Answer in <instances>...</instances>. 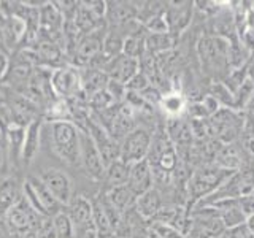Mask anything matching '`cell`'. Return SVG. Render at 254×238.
<instances>
[{"label":"cell","instance_id":"31","mask_svg":"<svg viewBox=\"0 0 254 238\" xmlns=\"http://www.w3.org/2000/svg\"><path fill=\"white\" fill-rule=\"evenodd\" d=\"M226 235H227V238H254V235L246 229L245 224L226 230Z\"/></svg>","mask_w":254,"mask_h":238},{"label":"cell","instance_id":"11","mask_svg":"<svg viewBox=\"0 0 254 238\" xmlns=\"http://www.w3.org/2000/svg\"><path fill=\"white\" fill-rule=\"evenodd\" d=\"M81 167L87 173V177H91L94 181H103L107 167L87 132H81Z\"/></svg>","mask_w":254,"mask_h":238},{"label":"cell","instance_id":"10","mask_svg":"<svg viewBox=\"0 0 254 238\" xmlns=\"http://www.w3.org/2000/svg\"><path fill=\"white\" fill-rule=\"evenodd\" d=\"M40 179L48 187L51 195L58 200L62 206H67L71 198H73V184L67 173L59 169H45L40 173Z\"/></svg>","mask_w":254,"mask_h":238},{"label":"cell","instance_id":"37","mask_svg":"<svg viewBox=\"0 0 254 238\" xmlns=\"http://www.w3.org/2000/svg\"><path fill=\"white\" fill-rule=\"evenodd\" d=\"M3 133H5V132H3V129H2V125H0V140L3 138Z\"/></svg>","mask_w":254,"mask_h":238},{"label":"cell","instance_id":"17","mask_svg":"<svg viewBox=\"0 0 254 238\" xmlns=\"http://www.w3.org/2000/svg\"><path fill=\"white\" fill-rule=\"evenodd\" d=\"M162 206H164L162 194H161V190L156 187L149 189L145 194H141L137 198V202H135V210H137V213L145 221L153 219Z\"/></svg>","mask_w":254,"mask_h":238},{"label":"cell","instance_id":"34","mask_svg":"<svg viewBox=\"0 0 254 238\" xmlns=\"http://www.w3.org/2000/svg\"><path fill=\"white\" fill-rule=\"evenodd\" d=\"M246 121L254 122V95L250 99V102L246 103Z\"/></svg>","mask_w":254,"mask_h":238},{"label":"cell","instance_id":"21","mask_svg":"<svg viewBox=\"0 0 254 238\" xmlns=\"http://www.w3.org/2000/svg\"><path fill=\"white\" fill-rule=\"evenodd\" d=\"M102 46H103V40L99 35L89 34L81 43H79L76 53H78L79 59H81V60L89 62V60H92L95 58V56L102 53Z\"/></svg>","mask_w":254,"mask_h":238},{"label":"cell","instance_id":"26","mask_svg":"<svg viewBox=\"0 0 254 238\" xmlns=\"http://www.w3.org/2000/svg\"><path fill=\"white\" fill-rule=\"evenodd\" d=\"M219 216H221L222 222H224L226 230L245 224L246 214H245L243 210L240 208V198H238V203H237V205L230 206V208H227V210H224V211H221V213H219Z\"/></svg>","mask_w":254,"mask_h":238},{"label":"cell","instance_id":"22","mask_svg":"<svg viewBox=\"0 0 254 238\" xmlns=\"http://www.w3.org/2000/svg\"><path fill=\"white\" fill-rule=\"evenodd\" d=\"M173 46L172 34H149L145 37V50L149 54L167 53Z\"/></svg>","mask_w":254,"mask_h":238},{"label":"cell","instance_id":"18","mask_svg":"<svg viewBox=\"0 0 254 238\" xmlns=\"http://www.w3.org/2000/svg\"><path fill=\"white\" fill-rule=\"evenodd\" d=\"M68 218L73 222V227L87 224L92 221V202L83 195H76L71 198V202L67 205Z\"/></svg>","mask_w":254,"mask_h":238},{"label":"cell","instance_id":"35","mask_svg":"<svg viewBox=\"0 0 254 238\" xmlns=\"http://www.w3.org/2000/svg\"><path fill=\"white\" fill-rule=\"evenodd\" d=\"M245 226H246V229H248L250 232L254 235V214H250V216H246Z\"/></svg>","mask_w":254,"mask_h":238},{"label":"cell","instance_id":"25","mask_svg":"<svg viewBox=\"0 0 254 238\" xmlns=\"http://www.w3.org/2000/svg\"><path fill=\"white\" fill-rule=\"evenodd\" d=\"M124 50V38L121 37L119 32H110V34L103 40V46H102V53L107 56L108 59L118 58V56L123 54Z\"/></svg>","mask_w":254,"mask_h":238},{"label":"cell","instance_id":"7","mask_svg":"<svg viewBox=\"0 0 254 238\" xmlns=\"http://www.w3.org/2000/svg\"><path fill=\"white\" fill-rule=\"evenodd\" d=\"M210 119L213 133L218 135L219 141L226 145H232V141L243 132V115H238L235 110L221 108Z\"/></svg>","mask_w":254,"mask_h":238},{"label":"cell","instance_id":"3","mask_svg":"<svg viewBox=\"0 0 254 238\" xmlns=\"http://www.w3.org/2000/svg\"><path fill=\"white\" fill-rule=\"evenodd\" d=\"M232 170L221 169L216 164L211 167H203L202 170L194 173V177L189 181V195H192V202H190V208L198 202L205 198V195H211L221 184L232 177Z\"/></svg>","mask_w":254,"mask_h":238},{"label":"cell","instance_id":"14","mask_svg":"<svg viewBox=\"0 0 254 238\" xmlns=\"http://www.w3.org/2000/svg\"><path fill=\"white\" fill-rule=\"evenodd\" d=\"M24 197L22 184L18 177H5L0 181V216L11 210L14 205H18Z\"/></svg>","mask_w":254,"mask_h":238},{"label":"cell","instance_id":"13","mask_svg":"<svg viewBox=\"0 0 254 238\" xmlns=\"http://www.w3.org/2000/svg\"><path fill=\"white\" fill-rule=\"evenodd\" d=\"M127 186L132 189V192L137 197H140L141 194H145L149 189L154 187L153 170H151V165L146 159L130 165V173H129Z\"/></svg>","mask_w":254,"mask_h":238},{"label":"cell","instance_id":"15","mask_svg":"<svg viewBox=\"0 0 254 238\" xmlns=\"http://www.w3.org/2000/svg\"><path fill=\"white\" fill-rule=\"evenodd\" d=\"M175 6L165 8L164 18L169 24V32L170 34H180L181 30H185L190 18H192V2H180V3H172Z\"/></svg>","mask_w":254,"mask_h":238},{"label":"cell","instance_id":"20","mask_svg":"<svg viewBox=\"0 0 254 238\" xmlns=\"http://www.w3.org/2000/svg\"><path fill=\"white\" fill-rule=\"evenodd\" d=\"M129 173H130V165L124 164L121 159H118V161H115L113 164H110L105 169V177H103L107 190L127 184V181H129Z\"/></svg>","mask_w":254,"mask_h":238},{"label":"cell","instance_id":"4","mask_svg":"<svg viewBox=\"0 0 254 238\" xmlns=\"http://www.w3.org/2000/svg\"><path fill=\"white\" fill-rule=\"evenodd\" d=\"M42 219L43 216H40L32 208L30 203L26 200V197H22V200L18 205H14L11 210H8L3 214V221L8 232L16 238H30Z\"/></svg>","mask_w":254,"mask_h":238},{"label":"cell","instance_id":"1","mask_svg":"<svg viewBox=\"0 0 254 238\" xmlns=\"http://www.w3.org/2000/svg\"><path fill=\"white\" fill-rule=\"evenodd\" d=\"M53 151L68 165H81V130L71 121L50 124Z\"/></svg>","mask_w":254,"mask_h":238},{"label":"cell","instance_id":"33","mask_svg":"<svg viewBox=\"0 0 254 238\" xmlns=\"http://www.w3.org/2000/svg\"><path fill=\"white\" fill-rule=\"evenodd\" d=\"M6 157H8V149H6V141L5 137L0 140V173L5 169V164H6Z\"/></svg>","mask_w":254,"mask_h":238},{"label":"cell","instance_id":"16","mask_svg":"<svg viewBox=\"0 0 254 238\" xmlns=\"http://www.w3.org/2000/svg\"><path fill=\"white\" fill-rule=\"evenodd\" d=\"M43 130V119L37 118L26 125V137H24L21 159L24 164H32L40 151V135Z\"/></svg>","mask_w":254,"mask_h":238},{"label":"cell","instance_id":"9","mask_svg":"<svg viewBox=\"0 0 254 238\" xmlns=\"http://www.w3.org/2000/svg\"><path fill=\"white\" fill-rule=\"evenodd\" d=\"M87 133L91 135L92 141L97 146L105 167L118 161L119 151H121V143L111 137L110 132L99 121H95L91 116V113H89V122H87Z\"/></svg>","mask_w":254,"mask_h":238},{"label":"cell","instance_id":"5","mask_svg":"<svg viewBox=\"0 0 254 238\" xmlns=\"http://www.w3.org/2000/svg\"><path fill=\"white\" fill-rule=\"evenodd\" d=\"M22 190L26 200L40 216L53 218L64 210V206L51 195V192L38 177H29L22 182Z\"/></svg>","mask_w":254,"mask_h":238},{"label":"cell","instance_id":"23","mask_svg":"<svg viewBox=\"0 0 254 238\" xmlns=\"http://www.w3.org/2000/svg\"><path fill=\"white\" fill-rule=\"evenodd\" d=\"M51 222H53L54 232H56V237L58 238H73V235H75L73 222H71L68 214L64 210L56 214V216H53Z\"/></svg>","mask_w":254,"mask_h":238},{"label":"cell","instance_id":"6","mask_svg":"<svg viewBox=\"0 0 254 238\" xmlns=\"http://www.w3.org/2000/svg\"><path fill=\"white\" fill-rule=\"evenodd\" d=\"M151 141H153V132L143 125H137L121 141L119 159L127 165H133L140 161H145L149 153Z\"/></svg>","mask_w":254,"mask_h":238},{"label":"cell","instance_id":"8","mask_svg":"<svg viewBox=\"0 0 254 238\" xmlns=\"http://www.w3.org/2000/svg\"><path fill=\"white\" fill-rule=\"evenodd\" d=\"M51 87L59 99L71 100L83 92V76L75 67H61L51 73Z\"/></svg>","mask_w":254,"mask_h":238},{"label":"cell","instance_id":"24","mask_svg":"<svg viewBox=\"0 0 254 238\" xmlns=\"http://www.w3.org/2000/svg\"><path fill=\"white\" fill-rule=\"evenodd\" d=\"M161 107L170 118H180V115L186 110V102L181 94H167L162 97Z\"/></svg>","mask_w":254,"mask_h":238},{"label":"cell","instance_id":"32","mask_svg":"<svg viewBox=\"0 0 254 238\" xmlns=\"http://www.w3.org/2000/svg\"><path fill=\"white\" fill-rule=\"evenodd\" d=\"M8 68H10V62H8V56L5 50H0V79L5 78Z\"/></svg>","mask_w":254,"mask_h":238},{"label":"cell","instance_id":"2","mask_svg":"<svg viewBox=\"0 0 254 238\" xmlns=\"http://www.w3.org/2000/svg\"><path fill=\"white\" fill-rule=\"evenodd\" d=\"M229 40L224 37H205L198 42L197 51L202 60V68L208 75L216 76L218 71H226L229 63Z\"/></svg>","mask_w":254,"mask_h":238},{"label":"cell","instance_id":"36","mask_svg":"<svg viewBox=\"0 0 254 238\" xmlns=\"http://www.w3.org/2000/svg\"><path fill=\"white\" fill-rule=\"evenodd\" d=\"M210 238H227L226 234H222V235H216V237H210Z\"/></svg>","mask_w":254,"mask_h":238},{"label":"cell","instance_id":"19","mask_svg":"<svg viewBox=\"0 0 254 238\" xmlns=\"http://www.w3.org/2000/svg\"><path fill=\"white\" fill-rule=\"evenodd\" d=\"M105 195L108 197L111 205H113L119 213H126L127 210L133 208L135 202H137V198H138L127 184L108 189V190H105Z\"/></svg>","mask_w":254,"mask_h":238},{"label":"cell","instance_id":"30","mask_svg":"<svg viewBox=\"0 0 254 238\" xmlns=\"http://www.w3.org/2000/svg\"><path fill=\"white\" fill-rule=\"evenodd\" d=\"M30 238H58L56 237V232H54L51 218H43L42 222L38 224V227L35 229L34 235H32Z\"/></svg>","mask_w":254,"mask_h":238},{"label":"cell","instance_id":"12","mask_svg":"<svg viewBox=\"0 0 254 238\" xmlns=\"http://www.w3.org/2000/svg\"><path fill=\"white\" fill-rule=\"evenodd\" d=\"M138 68H140L138 59H133L126 54H121V56H118V58L110 59L107 62L105 68H103V71L108 75L110 79H115V81L127 86V83H129L130 79L140 71Z\"/></svg>","mask_w":254,"mask_h":238},{"label":"cell","instance_id":"29","mask_svg":"<svg viewBox=\"0 0 254 238\" xmlns=\"http://www.w3.org/2000/svg\"><path fill=\"white\" fill-rule=\"evenodd\" d=\"M59 19H61V16H59L58 8H56L53 3L45 5V8L42 10V21L40 22H42L43 26L53 29L56 24H59Z\"/></svg>","mask_w":254,"mask_h":238},{"label":"cell","instance_id":"27","mask_svg":"<svg viewBox=\"0 0 254 238\" xmlns=\"http://www.w3.org/2000/svg\"><path fill=\"white\" fill-rule=\"evenodd\" d=\"M151 232L157 238H185L180 230H177L170 224H162V222H151L149 224Z\"/></svg>","mask_w":254,"mask_h":238},{"label":"cell","instance_id":"28","mask_svg":"<svg viewBox=\"0 0 254 238\" xmlns=\"http://www.w3.org/2000/svg\"><path fill=\"white\" fill-rule=\"evenodd\" d=\"M151 86V79L148 78V75L145 71H138L137 75H135L129 83H127V91H133V92H138L141 94L145 89Z\"/></svg>","mask_w":254,"mask_h":238}]
</instances>
